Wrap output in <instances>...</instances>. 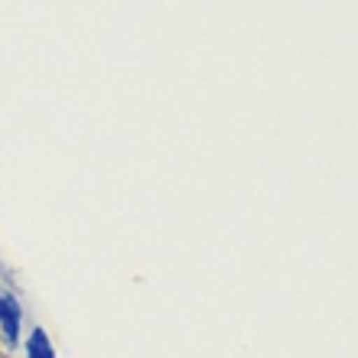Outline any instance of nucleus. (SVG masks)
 <instances>
[{
    "mask_svg": "<svg viewBox=\"0 0 358 358\" xmlns=\"http://www.w3.org/2000/svg\"><path fill=\"white\" fill-rule=\"evenodd\" d=\"M0 326H3V339L13 349L20 339V303L10 293H0Z\"/></svg>",
    "mask_w": 358,
    "mask_h": 358,
    "instance_id": "f257e3e1",
    "label": "nucleus"
},
{
    "mask_svg": "<svg viewBox=\"0 0 358 358\" xmlns=\"http://www.w3.org/2000/svg\"><path fill=\"white\" fill-rule=\"evenodd\" d=\"M27 352H29V358H56V352H52V342H49V336H46V329H33Z\"/></svg>",
    "mask_w": 358,
    "mask_h": 358,
    "instance_id": "f03ea898",
    "label": "nucleus"
},
{
    "mask_svg": "<svg viewBox=\"0 0 358 358\" xmlns=\"http://www.w3.org/2000/svg\"><path fill=\"white\" fill-rule=\"evenodd\" d=\"M0 358H7V355H0Z\"/></svg>",
    "mask_w": 358,
    "mask_h": 358,
    "instance_id": "7ed1b4c3",
    "label": "nucleus"
}]
</instances>
